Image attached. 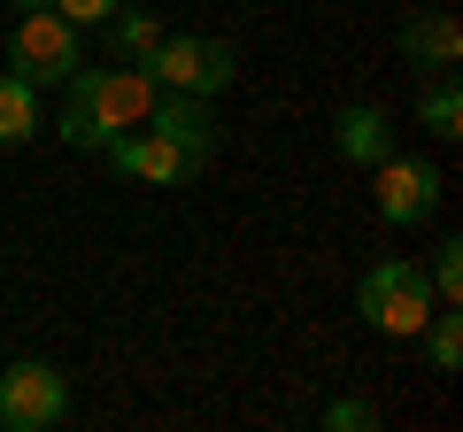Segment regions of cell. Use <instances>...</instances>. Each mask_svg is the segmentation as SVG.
<instances>
[{"label":"cell","instance_id":"obj_3","mask_svg":"<svg viewBox=\"0 0 463 432\" xmlns=\"http://www.w3.org/2000/svg\"><path fill=\"white\" fill-rule=\"evenodd\" d=\"M139 70H147L163 93H201V100H216L232 78H240V54H232V39H185V32H163V39H155V54H147Z\"/></svg>","mask_w":463,"mask_h":432},{"label":"cell","instance_id":"obj_10","mask_svg":"<svg viewBox=\"0 0 463 432\" xmlns=\"http://www.w3.org/2000/svg\"><path fill=\"white\" fill-rule=\"evenodd\" d=\"M332 139H340L347 163H386L394 155V124H386V108H371V100H355V108H340V124H332Z\"/></svg>","mask_w":463,"mask_h":432},{"label":"cell","instance_id":"obj_11","mask_svg":"<svg viewBox=\"0 0 463 432\" xmlns=\"http://www.w3.org/2000/svg\"><path fill=\"white\" fill-rule=\"evenodd\" d=\"M39 124H47V108H39V85L24 78V70H0V147H24Z\"/></svg>","mask_w":463,"mask_h":432},{"label":"cell","instance_id":"obj_15","mask_svg":"<svg viewBox=\"0 0 463 432\" xmlns=\"http://www.w3.org/2000/svg\"><path fill=\"white\" fill-rule=\"evenodd\" d=\"M432 301H440V309H456L463 301V239H440V248H432Z\"/></svg>","mask_w":463,"mask_h":432},{"label":"cell","instance_id":"obj_13","mask_svg":"<svg viewBox=\"0 0 463 432\" xmlns=\"http://www.w3.org/2000/svg\"><path fill=\"white\" fill-rule=\"evenodd\" d=\"M155 39H163V23H155L147 8H116V16H109V47H116V62H147Z\"/></svg>","mask_w":463,"mask_h":432},{"label":"cell","instance_id":"obj_5","mask_svg":"<svg viewBox=\"0 0 463 432\" xmlns=\"http://www.w3.org/2000/svg\"><path fill=\"white\" fill-rule=\"evenodd\" d=\"M70 409V379L54 363H8L0 371V425L8 432H47Z\"/></svg>","mask_w":463,"mask_h":432},{"label":"cell","instance_id":"obj_16","mask_svg":"<svg viewBox=\"0 0 463 432\" xmlns=\"http://www.w3.org/2000/svg\"><path fill=\"white\" fill-rule=\"evenodd\" d=\"M47 8H54L62 23H78V32H93V23H109L124 0H47Z\"/></svg>","mask_w":463,"mask_h":432},{"label":"cell","instance_id":"obj_4","mask_svg":"<svg viewBox=\"0 0 463 432\" xmlns=\"http://www.w3.org/2000/svg\"><path fill=\"white\" fill-rule=\"evenodd\" d=\"M78 62H85L78 23H62L54 8H24V16H16V32H8V70H24L39 93H47V85H62Z\"/></svg>","mask_w":463,"mask_h":432},{"label":"cell","instance_id":"obj_2","mask_svg":"<svg viewBox=\"0 0 463 432\" xmlns=\"http://www.w3.org/2000/svg\"><path fill=\"white\" fill-rule=\"evenodd\" d=\"M355 309H364L386 340H417V333H425V316L440 309V301H432V278L410 263V255H386V263L364 270V286H355Z\"/></svg>","mask_w":463,"mask_h":432},{"label":"cell","instance_id":"obj_14","mask_svg":"<svg viewBox=\"0 0 463 432\" xmlns=\"http://www.w3.org/2000/svg\"><path fill=\"white\" fill-rule=\"evenodd\" d=\"M417 340H425V355H432L440 379H456V371H463V324H456V309H432Z\"/></svg>","mask_w":463,"mask_h":432},{"label":"cell","instance_id":"obj_6","mask_svg":"<svg viewBox=\"0 0 463 432\" xmlns=\"http://www.w3.org/2000/svg\"><path fill=\"white\" fill-rule=\"evenodd\" d=\"M379 170V216L386 224H425L432 209H440V170L417 163V155H386Z\"/></svg>","mask_w":463,"mask_h":432},{"label":"cell","instance_id":"obj_8","mask_svg":"<svg viewBox=\"0 0 463 432\" xmlns=\"http://www.w3.org/2000/svg\"><path fill=\"white\" fill-rule=\"evenodd\" d=\"M109 155L124 178H139V185H178V178H194V163H185L178 147H170L163 132H147V124H132V132H109Z\"/></svg>","mask_w":463,"mask_h":432},{"label":"cell","instance_id":"obj_12","mask_svg":"<svg viewBox=\"0 0 463 432\" xmlns=\"http://www.w3.org/2000/svg\"><path fill=\"white\" fill-rule=\"evenodd\" d=\"M417 124L432 139H463V78L456 70H432V85L417 93Z\"/></svg>","mask_w":463,"mask_h":432},{"label":"cell","instance_id":"obj_1","mask_svg":"<svg viewBox=\"0 0 463 432\" xmlns=\"http://www.w3.org/2000/svg\"><path fill=\"white\" fill-rule=\"evenodd\" d=\"M155 108V78L139 62H116V70H70L62 78V117H54V132L70 139V147L100 155L109 147V132H132V124H147Z\"/></svg>","mask_w":463,"mask_h":432},{"label":"cell","instance_id":"obj_18","mask_svg":"<svg viewBox=\"0 0 463 432\" xmlns=\"http://www.w3.org/2000/svg\"><path fill=\"white\" fill-rule=\"evenodd\" d=\"M8 8H47V0H8Z\"/></svg>","mask_w":463,"mask_h":432},{"label":"cell","instance_id":"obj_9","mask_svg":"<svg viewBox=\"0 0 463 432\" xmlns=\"http://www.w3.org/2000/svg\"><path fill=\"white\" fill-rule=\"evenodd\" d=\"M402 54H410L417 70H456V62H463V23L448 16V8L410 16V23H402Z\"/></svg>","mask_w":463,"mask_h":432},{"label":"cell","instance_id":"obj_7","mask_svg":"<svg viewBox=\"0 0 463 432\" xmlns=\"http://www.w3.org/2000/svg\"><path fill=\"white\" fill-rule=\"evenodd\" d=\"M147 132H163V139H170V147H178L194 170L216 155V117H209V100H201V93H163V85H155Z\"/></svg>","mask_w":463,"mask_h":432},{"label":"cell","instance_id":"obj_17","mask_svg":"<svg viewBox=\"0 0 463 432\" xmlns=\"http://www.w3.org/2000/svg\"><path fill=\"white\" fill-rule=\"evenodd\" d=\"M371 417H379V409H371L364 394H347V401H332V409H325V425H332V432H364Z\"/></svg>","mask_w":463,"mask_h":432}]
</instances>
